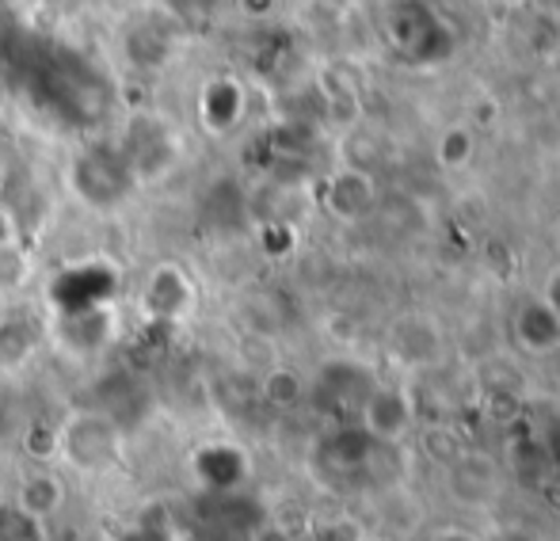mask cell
<instances>
[{
	"label": "cell",
	"mask_w": 560,
	"mask_h": 541,
	"mask_svg": "<svg viewBox=\"0 0 560 541\" xmlns=\"http://www.w3.org/2000/svg\"><path fill=\"white\" fill-rule=\"evenodd\" d=\"M389 50L408 69H439L454 58L457 31L431 0H389L382 12Z\"/></svg>",
	"instance_id": "1"
},
{
	"label": "cell",
	"mask_w": 560,
	"mask_h": 541,
	"mask_svg": "<svg viewBox=\"0 0 560 541\" xmlns=\"http://www.w3.org/2000/svg\"><path fill=\"white\" fill-rule=\"evenodd\" d=\"M439 489H443L446 504L457 507V511H492L508 496V466L495 454L469 443L454 461L439 469Z\"/></svg>",
	"instance_id": "2"
},
{
	"label": "cell",
	"mask_w": 560,
	"mask_h": 541,
	"mask_svg": "<svg viewBox=\"0 0 560 541\" xmlns=\"http://www.w3.org/2000/svg\"><path fill=\"white\" fill-rule=\"evenodd\" d=\"M359 431L374 446H405L416 438L423 415H420V397L412 393V386L405 381H382L366 393V401L359 408Z\"/></svg>",
	"instance_id": "3"
},
{
	"label": "cell",
	"mask_w": 560,
	"mask_h": 541,
	"mask_svg": "<svg viewBox=\"0 0 560 541\" xmlns=\"http://www.w3.org/2000/svg\"><path fill=\"white\" fill-rule=\"evenodd\" d=\"M118 423L104 412H73L58 423V458L81 473H96L118 461Z\"/></svg>",
	"instance_id": "4"
},
{
	"label": "cell",
	"mask_w": 560,
	"mask_h": 541,
	"mask_svg": "<svg viewBox=\"0 0 560 541\" xmlns=\"http://www.w3.org/2000/svg\"><path fill=\"white\" fill-rule=\"evenodd\" d=\"M385 348H389V358L397 366H405V371H412V374H423L446 363L450 340H446V328L439 325V317H431V313H423V309H408L389 325Z\"/></svg>",
	"instance_id": "5"
},
{
	"label": "cell",
	"mask_w": 560,
	"mask_h": 541,
	"mask_svg": "<svg viewBox=\"0 0 560 541\" xmlns=\"http://www.w3.org/2000/svg\"><path fill=\"white\" fill-rule=\"evenodd\" d=\"M320 207L343 225L366 222L377 210V179L374 172L351 168V164H336L320 184Z\"/></svg>",
	"instance_id": "6"
},
{
	"label": "cell",
	"mask_w": 560,
	"mask_h": 541,
	"mask_svg": "<svg viewBox=\"0 0 560 541\" xmlns=\"http://www.w3.org/2000/svg\"><path fill=\"white\" fill-rule=\"evenodd\" d=\"M195 302H199V290L179 263H156L141 286V309L164 325L187 320L195 313Z\"/></svg>",
	"instance_id": "7"
},
{
	"label": "cell",
	"mask_w": 560,
	"mask_h": 541,
	"mask_svg": "<svg viewBox=\"0 0 560 541\" xmlns=\"http://www.w3.org/2000/svg\"><path fill=\"white\" fill-rule=\"evenodd\" d=\"M511 340L534 358L560 355V317L541 294H530L511 313Z\"/></svg>",
	"instance_id": "8"
},
{
	"label": "cell",
	"mask_w": 560,
	"mask_h": 541,
	"mask_svg": "<svg viewBox=\"0 0 560 541\" xmlns=\"http://www.w3.org/2000/svg\"><path fill=\"white\" fill-rule=\"evenodd\" d=\"M244 111H248V96H244V84L236 77H210L199 92V119L202 127L214 138H225L241 127Z\"/></svg>",
	"instance_id": "9"
},
{
	"label": "cell",
	"mask_w": 560,
	"mask_h": 541,
	"mask_svg": "<svg viewBox=\"0 0 560 541\" xmlns=\"http://www.w3.org/2000/svg\"><path fill=\"white\" fill-rule=\"evenodd\" d=\"M38 351V325L23 313L0 317V371H23Z\"/></svg>",
	"instance_id": "10"
},
{
	"label": "cell",
	"mask_w": 560,
	"mask_h": 541,
	"mask_svg": "<svg viewBox=\"0 0 560 541\" xmlns=\"http://www.w3.org/2000/svg\"><path fill=\"white\" fill-rule=\"evenodd\" d=\"M61 504H66V484L54 473H31L27 481L20 484V492H15V507L35 522L58 515Z\"/></svg>",
	"instance_id": "11"
},
{
	"label": "cell",
	"mask_w": 560,
	"mask_h": 541,
	"mask_svg": "<svg viewBox=\"0 0 560 541\" xmlns=\"http://www.w3.org/2000/svg\"><path fill=\"white\" fill-rule=\"evenodd\" d=\"M259 397H264V404H271L275 412H290V408H298L310 397V386H305L302 371H294V366H287V363H271L259 374Z\"/></svg>",
	"instance_id": "12"
},
{
	"label": "cell",
	"mask_w": 560,
	"mask_h": 541,
	"mask_svg": "<svg viewBox=\"0 0 560 541\" xmlns=\"http://www.w3.org/2000/svg\"><path fill=\"white\" fill-rule=\"evenodd\" d=\"M412 443H420V450L428 454V458L435 461L439 469H443L446 461H454L457 454H462L465 446H469V438H465L457 427H450L446 420H431V423L423 420V423H420V431H416Z\"/></svg>",
	"instance_id": "13"
},
{
	"label": "cell",
	"mask_w": 560,
	"mask_h": 541,
	"mask_svg": "<svg viewBox=\"0 0 560 541\" xmlns=\"http://www.w3.org/2000/svg\"><path fill=\"white\" fill-rule=\"evenodd\" d=\"M477 161V134L469 127H446L435 141V164L443 172H465Z\"/></svg>",
	"instance_id": "14"
},
{
	"label": "cell",
	"mask_w": 560,
	"mask_h": 541,
	"mask_svg": "<svg viewBox=\"0 0 560 541\" xmlns=\"http://www.w3.org/2000/svg\"><path fill=\"white\" fill-rule=\"evenodd\" d=\"M31 279H35V260L27 248L20 240L0 248V294H20Z\"/></svg>",
	"instance_id": "15"
},
{
	"label": "cell",
	"mask_w": 560,
	"mask_h": 541,
	"mask_svg": "<svg viewBox=\"0 0 560 541\" xmlns=\"http://www.w3.org/2000/svg\"><path fill=\"white\" fill-rule=\"evenodd\" d=\"M477 541H546V534L523 527V522H500V527H488L485 534H477Z\"/></svg>",
	"instance_id": "16"
},
{
	"label": "cell",
	"mask_w": 560,
	"mask_h": 541,
	"mask_svg": "<svg viewBox=\"0 0 560 541\" xmlns=\"http://www.w3.org/2000/svg\"><path fill=\"white\" fill-rule=\"evenodd\" d=\"M38 8H43L50 20H58V23H73V20H81L84 12L92 8V0H38Z\"/></svg>",
	"instance_id": "17"
},
{
	"label": "cell",
	"mask_w": 560,
	"mask_h": 541,
	"mask_svg": "<svg viewBox=\"0 0 560 541\" xmlns=\"http://www.w3.org/2000/svg\"><path fill=\"white\" fill-rule=\"evenodd\" d=\"M320 541H362V530H359V522H351V519H332L320 530Z\"/></svg>",
	"instance_id": "18"
},
{
	"label": "cell",
	"mask_w": 560,
	"mask_h": 541,
	"mask_svg": "<svg viewBox=\"0 0 560 541\" xmlns=\"http://www.w3.org/2000/svg\"><path fill=\"white\" fill-rule=\"evenodd\" d=\"M236 12L244 20H267V15L279 12V0H236Z\"/></svg>",
	"instance_id": "19"
},
{
	"label": "cell",
	"mask_w": 560,
	"mask_h": 541,
	"mask_svg": "<svg viewBox=\"0 0 560 541\" xmlns=\"http://www.w3.org/2000/svg\"><path fill=\"white\" fill-rule=\"evenodd\" d=\"M541 297H546L549 305H553V313L560 317V263H553L546 274V282H541V290H538Z\"/></svg>",
	"instance_id": "20"
},
{
	"label": "cell",
	"mask_w": 560,
	"mask_h": 541,
	"mask_svg": "<svg viewBox=\"0 0 560 541\" xmlns=\"http://www.w3.org/2000/svg\"><path fill=\"white\" fill-rule=\"evenodd\" d=\"M428 541H477L472 530H462V527H450V530H439V534H431Z\"/></svg>",
	"instance_id": "21"
},
{
	"label": "cell",
	"mask_w": 560,
	"mask_h": 541,
	"mask_svg": "<svg viewBox=\"0 0 560 541\" xmlns=\"http://www.w3.org/2000/svg\"><path fill=\"white\" fill-rule=\"evenodd\" d=\"M12 240H20V237H15V225H12V217L0 210V248L12 245Z\"/></svg>",
	"instance_id": "22"
},
{
	"label": "cell",
	"mask_w": 560,
	"mask_h": 541,
	"mask_svg": "<svg viewBox=\"0 0 560 541\" xmlns=\"http://www.w3.org/2000/svg\"><path fill=\"white\" fill-rule=\"evenodd\" d=\"M8 99H12V92H8V81H4V73H0V115L8 111Z\"/></svg>",
	"instance_id": "23"
},
{
	"label": "cell",
	"mask_w": 560,
	"mask_h": 541,
	"mask_svg": "<svg viewBox=\"0 0 560 541\" xmlns=\"http://www.w3.org/2000/svg\"><path fill=\"white\" fill-rule=\"evenodd\" d=\"M549 230H553V240H557V248H560V210H557V217H553V225H549Z\"/></svg>",
	"instance_id": "24"
},
{
	"label": "cell",
	"mask_w": 560,
	"mask_h": 541,
	"mask_svg": "<svg viewBox=\"0 0 560 541\" xmlns=\"http://www.w3.org/2000/svg\"><path fill=\"white\" fill-rule=\"evenodd\" d=\"M549 4H553V12L560 15V0H549Z\"/></svg>",
	"instance_id": "25"
}]
</instances>
